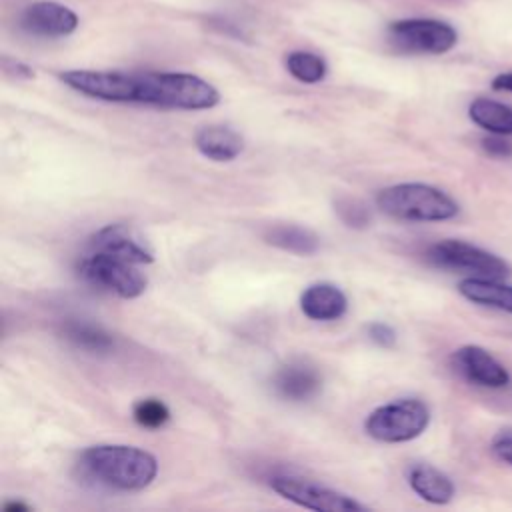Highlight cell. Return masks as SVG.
Returning <instances> with one entry per match:
<instances>
[{"instance_id":"1","label":"cell","mask_w":512,"mask_h":512,"mask_svg":"<svg viewBox=\"0 0 512 512\" xmlns=\"http://www.w3.org/2000/svg\"><path fill=\"white\" fill-rule=\"evenodd\" d=\"M60 80L72 90L106 102H134L172 110H206L220 102V92L188 72H118L66 70Z\"/></svg>"},{"instance_id":"2","label":"cell","mask_w":512,"mask_h":512,"mask_svg":"<svg viewBox=\"0 0 512 512\" xmlns=\"http://www.w3.org/2000/svg\"><path fill=\"white\" fill-rule=\"evenodd\" d=\"M80 474L98 486L132 492L142 490L158 474V460L136 446L98 444L80 454Z\"/></svg>"},{"instance_id":"3","label":"cell","mask_w":512,"mask_h":512,"mask_svg":"<svg viewBox=\"0 0 512 512\" xmlns=\"http://www.w3.org/2000/svg\"><path fill=\"white\" fill-rule=\"evenodd\" d=\"M376 206L392 218L410 222H442L454 218L460 210L444 190L420 182L394 184L380 190Z\"/></svg>"},{"instance_id":"4","label":"cell","mask_w":512,"mask_h":512,"mask_svg":"<svg viewBox=\"0 0 512 512\" xmlns=\"http://www.w3.org/2000/svg\"><path fill=\"white\" fill-rule=\"evenodd\" d=\"M430 424V410L418 398H400L372 410L364 422L370 438L398 444L418 438Z\"/></svg>"},{"instance_id":"5","label":"cell","mask_w":512,"mask_h":512,"mask_svg":"<svg viewBox=\"0 0 512 512\" xmlns=\"http://www.w3.org/2000/svg\"><path fill=\"white\" fill-rule=\"evenodd\" d=\"M78 274L96 288L114 292L116 296L128 300L138 298L148 286V280L138 270V264L104 252L90 250V254L78 262Z\"/></svg>"},{"instance_id":"6","label":"cell","mask_w":512,"mask_h":512,"mask_svg":"<svg viewBox=\"0 0 512 512\" xmlns=\"http://www.w3.org/2000/svg\"><path fill=\"white\" fill-rule=\"evenodd\" d=\"M390 42L408 54H446L458 42L452 24L436 18H404L388 26Z\"/></svg>"},{"instance_id":"7","label":"cell","mask_w":512,"mask_h":512,"mask_svg":"<svg viewBox=\"0 0 512 512\" xmlns=\"http://www.w3.org/2000/svg\"><path fill=\"white\" fill-rule=\"evenodd\" d=\"M428 260L434 266L448 268V270H466L474 272L482 278H506L512 274V264L500 258L494 252H488L480 246L468 244L464 240H440L434 242L426 250Z\"/></svg>"},{"instance_id":"8","label":"cell","mask_w":512,"mask_h":512,"mask_svg":"<svg viewBox=\"0 0 512 512\" xmlns=\"http://www.w3.org/2000/svg\"><path fill=\"white\" fill-rule=\"evenodd\" d=\"M270 488L282 498L310 510L320 512H362L366 510L360 502L344 492L322 486L314 480L300 476H274L270 478Z\"/></svg>"},{"instance_id":"9","label":"cell","mask_w":512,"mask_h":512,"mask_svg":"<svg viewBox=\"0 0 512 512\" xmlns=\"http://www.w3.org/2000/svg\"><path fill=\"white\" fill-rule=\"evenodd\" d=\"M454 370L468 382L484 388H504L510 384V374L486 348L476 344L460 346L452 354Z\"/></svg>"},{"instance_id":"10","label":"cell","mask_w":512,"mask_h":512,"mask_svg":"<svg viewBox=\"0 0 512 512\" xmlns=\"http://www.w3.org/2000/svg\"><path fill=\"white\" fill-rule=\"evenodd\" d=\"M20 24L26 32L46 38H60L68 36L78 28V16L74 10L60 2L40 0L30 4L22 16Z\"/></svg>"},{"instance_id":"11","label":"cell","mask_w":512,"mask_h":512,"mask_svg":"<svg viewBox=\"0 0 512 512\" xmlns=\"http://www.w3.org/2000/svg\"><path fill=\"white\" fill-rule=\"evenodd\" d=\"M88 248L92 252H104V254L128 260L138 266L150 264L154 260V256L148 250V246L144 244V240L122 224H108V226L100 228L90 238Z\"/></svg>"},{"instance_id":"12","label":"cell","mask_w":512,"mask_h":512,"mask_svg":"<svg viewBox=\"0 0 512 512\" xmlns=\"http://www.w3.org/2000/svg\"><path fill=\"white\" fill-rule=\"evenodd\" d=\"M272 386L278 392V396L286 400L306 402L320 392L322 376L312 364L304 360H294L274 374Z\"/></svg>"},{"instance_id":"13","label":"cell","mask_w":512,"mask_h":512,"mask_svg":"<svg viewBox=\"0 0 512 512\" xmlns=\"http://www.w3.org/2000/svg\"><path fill=\"white\" fill-rule=\"evenodd\" d=\"M348 298L346 294L328 282H318L308 286L300 296V310L310 320L318 322H330L338 320L346 314Z\"/></svg>"},{"instance_id":"14","label":"cell","mask_w":512,"mask_h":512,"mask_svg":"<svg viewBox=\"0 0 512 512\" xmlns=\"http://www.w3.org/2000/svg\"><path fill=\"white\" fill-rule=\"evenodd\" d=\"M194 144L202 156L214 162H230L244 150L242 136L228 126H204L196 132Z\"/></svg>"},{"instance_id":"15","label":"cell","mask_w":512,"mask_h":512,"mask_svg":"<svg viewBox=\"0 0 512 512\" xmlns=\"http://www.w3.org/2000/svg\"><path fill=\"white\" fill-rule=\"evenodd\" d=\"M410 488L430 504H448L454 498V482L430 464H414L408 470Z\"/></svg>"},{"instance_id":"16","label":"cell","mask_w":512,"mask_h":512,"mask_svg":"<svg viewBox=\"0 0 512 512\" xmlns=\"http://www.w3.org/2000/svg\"><path fill=\"white\" fill-rule=\"evenodd\" d=\"M458 292L474 304L490 306V308L504 310V312L512 314V286L510 284H502L494 278L474 276V278L460 280Z\"/></svg>"},{"instance_id":"17","label":"cell","mask_w":512,"mask_h":512,"mask_svg":"<svg viewBox=\"0 0 512 512\" xmlns=\"http://www.w3.org/2000/svg\"><path fill=\"white\" fill-rule=\"evenodd\" d=\"M470 120L490 134L512 136V106L492 100L476 98L468 106Z\"/></svg>"},{"instance_id":"18","label":"cell","mask_w":512,"mask_h":512,"mask_svg":"<svg viewBox=\"0 0 512 512\" xmlns=\"http://www.w3.org/2000/svg\"><path fill=\"white\" fill-rule=\"evenodd\" d=\"M264 240L280 250L302 254V256L314 254L320 246L318 236L312 230L298 224H274L272 228L266 230Z\"/></svg>"},{"instance_id":"19","label":"cell","mask_w":512,"mask_h":512,"mask_svg":"<svg viewBox=\"0 0 512 512\" xmlns=\"http://www.w3.org/2000/svg\"><path fill=\"white\" fill-rule=\"evenodd\" d=\"M62 330L64 336L78 348L90 352H108L110 348H114V338L102 326L88 320H66Z\"/></svg>"},{"instance_id":"20","label":"cell","mask_w":512,"mask_h":512,"mask_svg":"<svg viewBox=\"0 0 512 512\" xmlns=\"http://www.w3.org/2000/svg\"><path fill=\"white\" fill-rule=\"evenodd\" d=\"M286 70L304 84H316L324 80L328 66L322 56L306 50H294L286 56Z\"/></svg>"},{"instance_id":"21","label":"cell","mask_w":512,"mask_h":512,"mask_svg":"<svg viewBox=\"0 0 512 512\" xmlns=\"http://www.w3.org/2000/svg\"><path fill=\"white\" fill-rule=\"evenodd\" d=\"M134 420L144 428H160L168 422L170 410L168 406L158 398H142L132 408Z\"/></svg>"},{"instance_id":"22","label":"cell","mask_w":512,"mask_h":512,"mask_svg":"<svg viewBox=\"0 0 512 512\" xmlns=\"http://www.w3.org/2000/svg\"><path fill=\"white\" fill-rule=\"evenodd\" d=\"M334 210L340 216V220L350 228H366L372 218L368 206L362 200L350 198V196L338 198L334 202Z\"/></svg>"},{"instance_id":"23","label":"cell","mask_w":512,"mask_h":512,"mask_svg":"<svg viewBox=\"0 0 512 512\" xmlns=\"http://www.w3.org/2000/svg\"><path fill=\"white\" fill-rule=\"evenodd\" d=\"M482 148L492 158H512V142L502 134H492L482 138Z\"/></svg>"},{"instance_id":"24","label":"cell","mask_w":512,"mask_h":512,"mask_svg":"<svg viewBox=\"0 0 512 512\" xmlns=\"http://www.w3.org/2000/svg\"><path fill=\"white\" fill-rule=\"evenodd\" d=\"M490 450L492 454L504 462L512 466V430H500L492 442H490Z\"/></svg>"},{"instance_id":"25","label":"cell","mask_w":512,"mask_h":512,"mask_svg":"<svg viewBox=\"0 0 512 512\" xmlns=\"http://www.w3.org/2000/svg\"><path fill=\"white\" fill-rule=\"evenodd\" d=\"M368 336L374 344L382 346V348H390L396 344V332L392 326L384 324V322H372L368 326Z\"/></svg>"},{"instance_id":"26","label":"cell","mask_w":512,"mask_h":512,"mask_svg":"<svg viewBox=\"0 0 512 512\" xmlns=\"http://www.w3.org/2000/svg\"><path fill=\"white\" fill-rule=\"evenodd\" d=\"M492 88L498 92H512V72H502L492 78Z\"/></svg>"},{"instance_id":"27","label":"cell","mask_w":512,"mask_h":512,"mask_svg":"<svg viewBox=\"0 0 512 512\" xmlns=\"http://www.w3.org/2000/svg\"><path fill=\"white\" fill-rule=\"evenodd\" d=\"M30 506L24 502H8L4 504V512H28Z\"/></svg>"}]
</instances>
